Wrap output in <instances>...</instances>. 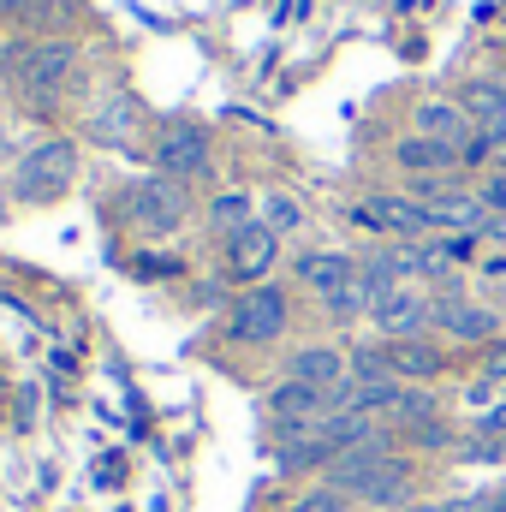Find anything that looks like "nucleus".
<instances>
[{"label":"nucleus","instance_id":"nucleus-1","mask_svg":"<svg viewBox=\"0 0 506 512\" xmlns=\"http://www.w3.org/2000/svg\"><path fill=\"white\" fill-rule=\"evenodd\" d=\"M328 483L346 489L358 507H411V483H417V465L387 441H370V447H352L328 465Z\"/></svg>","mask_w":506,"mask_h":512},{"label":"nucleus","instance_id":"nucleus-2","mask_svg":"<svg viewBox=\"0 0 506 512\" xmlns=\"http://www.w3.org/2000/svg\"><path fill=\"white\" fill-rule=\"evenodd\" d=\"M12 72H18V90L30 102H60L78 78V42H66V36L30 42V48L12 54Z\"/></svg>","mask_w":506,"mask_h":512},{"label":"nucleus","instance_id":"nucleus-3","mask_svg":"<svg viewBox=\"0 0 506 512\" xmlns=\"http://www.w3.org/2000/svg\"><path fill=\"white\" fill-rule=\"evenodd\" d=\"M191 215V197H185V179H167V173H149V179H137L126 191V221L137 233H149V239H161V233H173L179 221Z\"/></svg>","mask_w":506,"mask_h":512},{"label":"nucleus","instance_id":"nucleus-4","mask_svg":"<svg viewBox=\"0 0 506 512\" xmlns=\"http://www.w3.org/2000/svg\"><path fill=\"white\" fill-rule=\"evenodd\" d=\"M72 179H78V143L48 137V143H36V149L24 155V167H18V197H24V203H54V197L72 191Z\"/></svg>","mask_w":506,"mask_h":512},{"label":"nucleus","instance_id":"nucleus-5","mask_svg":"<svg viewBox=\"0 0 506 512\" xmlns=\"http://www.w3.org/2000/svg\"><path fill=\"white\" fill-rule=\"evenodd\" d=\"M286 316H292V304H286L280 286H251V292L233 304L227 334H233L239 346H274V340L286 334Z\"/></svg>","mask_w":506,"mask_h":512},{"label":"nucleus","instance_id":"nucleus-6","mask_svg":"<svg viewBox=\"0 0 506 512\" xmlns=\"http://www.w3.org/2000/svg\"><path fill=\"white\" fill-rule=\"evenodd\" d=\"M352 221L370 227V233H381V239H399V245H417V239L429 233V209H423L417 197H393V191L364 197V203L352 209Z\"/></svg>","mask_w":506,"mask_h":512},{"label":"nucleus","instance_id":"nucleus-7","mask_svg":"<svg viewBox=\"0 0 506 512\" xmlns=\"http://www.w3.org/2000/svg\"><path fill=\"white\" fill-rule=\"evenodd\" d=\"M429 316H435V328H441L447 340H459V346H489V340L501 334V316H495L489 304H471V298H459V292H441V298H429Z\"/></svg>","mask_w":506,"mask_h":512},{"label":"nucleus","instance_id":"nucleus-8","mask_svg":"<svg viewBox=\"0 0 506 512\" xmlns=\"http://www.w3.org/2000/svg\"><path fill=\"white\" fill-rule=\"evenodd\" d=\"M155 167H161L167 179H197V173H209V131L191 126V120H173V126L161 131V143H155Z\"/></svg>","mask_w":506,"mask_h":512},{"label":"nucleus","instance_id":"nucleus-9","mask_svg":"<svg viewBox=\"0 0 506 512\" xmlns=\"http://www.w3.org/2000/svg\"><path fill=\"white\" fill-rule=\"evenodd\" d=\"M370 322L381 328V340H423V334L435 328V316H429V298H423V292H411V286L387 292L376 310H370Z\"/></svg>","mask_w":506,"mask_h":512},{"label":"nucleus","instance_id":"nucleus-10","mask_svg":"<svg viewBox=\"0 0 506 512\" xmlns=\"http://www.w3.org/2000/svg\"><path fill=\"white\" fill-rule=\"evenodd\" d=\"M274 256H280V233H268L262 221H251L245 233H233V239H227V274L256 286V280H268Z\"/></svg>","mask_w":506,"mask_h":512},{"label":"nucleus","instance_id":"nucleus-11","mask_svg":"<svg viewBox=\"0 0 506 512\" xmlns=\"http://www.w3.org/2000/svg\"><path fill=\"white\" fill-rule=\"evenodd\" d=\"M286 382H304V387L334 393L340 382H352V358H346L340 346H298L292 364H286Z\"/></svg>","mask_w":506,"mask_h":512},{"label":"nucleus","instance_id":"nucleus-12","mask_svg":"<svg viewBox=\"0 0 506 512\" xmlns=\"http://www.w3.org/2000/svg\"><path fill=\"white\" fill-rule=\"evenodd\" d=\"M417 131L423 137H435V143H453V149H465L477 126H471V114H465V102H447V96H429V102H417Z\"/></svg>","mask_w":506,"mask_h":512},{"label":"nucleus","instance_id":"nucleus-13","mask_svg":"<svg viewBox=\"0 0 506 512\" xmlns=\"http://www.w3.org/2000/svg\"><path fill=\"white\" fill-rule=\"evenodd\" d=\"M393 161H399L411 179H435V173H453V167H459V149H453V143H435V137H423V131H411V137L393 143Z\"/></svg>","mask_w":506,"mask_h":512},{"label":"nucleus","instance_id":"nucleus-14","mask_svg":"<svg viewBox=\"0 0 506 512\" xmlns=\"http://www.w3.org/2000/svg\"><path fill=\"white\" fill-rule=\"evenodd\" d=\"M387 364L405 387H423V382H441L447 358L435 352V340H387Z\"/></svg>","mask_w":506,"mask_h":512},{"label":"nucleus","instance_id":"nucleus-15","mask_svg":"<svg viewBox=\"0 0 506 512\" xmlns=\"http://www.w3.org/2000/svg\"><path fill=\"white\" fill-rule=\"evenodd\" d=\"M298 280H304L316 298H328V292H340L346 280H358V256H346V251H310V256H298Z\"/></svg>","mask_w":506,"mask_h":512},{"label":"nucleus","instance_id":"nucleus-16","mask_svg":"<svg viewBox=\"0 0 506 512\" xmlns=\"http://www.w3.org/2000/svg\"><path fill=\"white\" fill-rule=\"evenodd\" d=\"M459 102H465V114H471L477 131H501L506 126V90L495 84V78H471V84L459 90Z\"/></svg>","mask_w":506,"mask_h":512},{"label":"nucleus","instance_id":"nucleus-17","mask_svg":"<svg viewBox=\"0 0 506 512\" xmlns=\"http://www.w3.org/2000/svg\"><path fill=\"white\" fill-rule=\"evenodd\" d=\"M209 221H215V233H227V239H233V233H245V227L256 221V215H251V197H245V191L215 197V203H209Z\"/></svg>","mask_w":506,"mask_h":512},{"label":"nucleus","instance_id":"nucleus-18","mask_svg":"<svg viewBox=\"0 0 506 512\" xmlns=\"http://www.w3.org/2000/svg\"><path fill=\"white\" fill-rule=\"evenodd\" d=\"M429 417H441L435 393H429V387H405L399 405H393V423H399V429H417V423H429Z\"/></svg>","mask_w":506,"mask_h":512},{"label":"nucleus","instance_id":"nucleus-19","mask_svg":"<svg viewBox=\"0 0 506 512\" xmlns=\"http://www.w3.org/2000/svg\"><path fill=\"white\" fill-rule=\"evenodd\" d=\"M322 304H328V316H340V322H352V316L376 310V298H370V286H364V280H346V286H340V292H328Z\"/></svg>","mask_w":506,"mask_h":512},{"label":"nucleus","instance_id":"nucleus-20","mask_svg":"<svg viewBox=\"0 0 506 512\" xmlns=\"http://www.w3.org/2000/svg\"><path fill=\"white\" fill-rule=\"evenodd\" d=\"M346 358H352V382H399L393 364H387V340H381V346H358V352H346Z\"/></svg>","mask_w":506,"mask_h":512},{"label":"nucleus","instance_id":"nucleus-21","mask_svg":"<svg viewBox=\"0 0 506 512\" xmlns=\"http://www.w3.org/2000/svg\"><path fill=\"white\" fill-rule=\"evenodd\" d=\"M352 507H358V501H352L346 489H334V483H316V489H304V495H298L286 512H352Z\"/></svg>","mask_w":506,"mask_h":512},{"label":"nucleus","instance_id":"nucleus-22","mask_svg":"<svg viewBox=\"0 0 506 512\" xmlns=\"http://www.w3.org/2000/svg\"><path fill=\"white\" fill-rule=\"evenodd\" d=\"M405 441H411V453H453V447H459V435H453L441 417H429V423L405 429Z\"/></svg>","mask_w":506,"mask_h":512},{"label":"nucleus","instance_id":"nucleus-23","mask_svg":"<svg viewBox=\"0 0 506 512\" xmlns=\"http://www.w3.org/2000/svg\"><path fill=\"white\" fill-rule=\"evenodd\" d=\"M298 221H304V209H298L286 191H274V197L262 203V227H268V233H292Z\"/></svg>","mask_w":506,"mask_h":512},{"label":"nucleus","instance_id":"nucleus-24","mask_svg":"<svg viewBox=\"0 0 506 512\" xmlns=\"http://www.w3.org/2000/svg\"><path fill=\"white\" fill-rule=\"evenodd\" d=\"M137 126V108H131V102H114V108H102V120H96V137H108V143H120V137H126V131Z\"/></svg>","mask_w":506,"mask_h":512},{"label":"nucleus","instance_id":"nucleus-25","mask_svg":"<svg viewBox=\"0 0 506 512\" xmlns=\"http://www.w3.org/2000/svg\"><path fill=\"white\" fill-rule=\"evenodd\" d=\"M477 197H483V209H489V215H501V221H506V173H489Z\"/></svg>","mask_w":506,"mask_h":512},{"label":"nucleus","instance_id":"nucleus-26","mask_svg":"<svg viewBox=\"0 0 506 512\" xmlns=\"http://www.w3.org/2000/svg\"><path fill=\"white\" fill-rule=\"evenodd\" d=\"M477 429H483V435H495V441H506V399L483 411V423H477Z\"/></svg>","mask_w":506,"mask_h":512},{"label":"nucleus","instance_id":"nucleus-27","mask_svg":"<svg viewBox=\"0 0 506 512\" xmlns=\"http://www.w3.org/2000/svg\"><path fill=\"white\" fill-rule=\"evenodd\" d=\"M120 471H126V459H114V453H108V459L96 465V483H102V489H114V483H126Z\"/></svg>","mask_w":506,"mask_h":512},{"label":"nucleus","instance_id":"nucleus-28","mask_svg":"<svg viewBox=\"0 0 506 512\" xmlns=\"http://www.w3.org/2000/svg\"><path fill=\"white\" fill-rule=\"evenodd\" d=\"M495 393H501V387L489 382V376H477V382L465 387V399H471V405H489V399H495Z\"/></svg>","mask_w":506,"mask_h":512},{"label":"nucleus","instance_id":"nucleus-29","mask_svg":"<svg viewBox=\"0 0 506 512\" xmlns=\"http://www.w3.org/2000/svg\"><path fill=\"white\" fill-rule=\"evenodd\" d=\"M137 274H179V256H173V262H167V256H143Z\"/></svg>","mask_w":506,"mask_h":512},{"label":"nucleus","instance_id":"nucleus-30","mask_svg":"<svg viewBox=\"0 0 506 512\" xmlns=\"http://www.w3.org/2000/svg\"><path fill=\"white\" fill-rule=\"evenodd\" d=\"M483 376H489V382H495V387H506V346H501V352H495V364H489Z\"/></svg>","mask_w":506,"mask_h":512},{"label":"nucleus","instance_id":"nucleus-31","mask_svg":"<svg viewBox=\"0 0 506 512\" xmlns=\"http://www.w3.org/2000/svg\"><path fill=\"white\" fill-rule=\"evenodd\" d=\"M483 137H489V149H495V155L506 161V126H501V131H483Z\"/></svg>","mask_w":506,"mask_h":512},{"label":"nucleus","instance_id":"nucleus-32","mask_svg":"<svg viewBox=\"0 0 506 512\" xmlns=\"http://www.w3.org/2000/svg\"><path fill=\"white\" fill-rule=\"evenodd\" d=\"M405 512H447V501H435V507H429V501H423V507H405Z\"/></svg>","mask_w":506,"mask_h":512},{"label":"nucleus","instance_id":"nucleus-33","mask_svg":"<svg viewBox=\"0 0 506 512\" xmlns=\"http://www.w3.org/2000/svg\"><path fill=\"white\" fill-rule=\"evenodd\" d=\"M495 84H501V90H506V72H495Z\"/></svg>","mask_w":506,"mask_h":512},{"label":"nucleus","instance_id":"nucleus-34","mask_svg":"<svg viewBox=\"0 0 506 512\" xmlns=\"http://www.w3.org/2000/svg\"><path fill=\"white\" fill-rule=\"evenodd\" d=\"M501 501H506V489H501Z\"/></svg>","mask_w":506,"mask_h":512}]
</instances>
